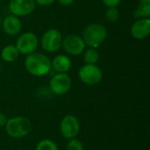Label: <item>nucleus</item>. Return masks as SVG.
I'll list each match as a JSON object with an SVG mask.
<instances>
[{"instance_id": "f257e3e1", "label": "nucleus", "mask_w": 150, "mask_h": 150, "mask_svg": "<svg viewBox=\"0 0 150 150\" xmlns=\"http://www.w3.org/2000/svg\"><path fill=\"white\" fill-rule=\"evenodd\" d=\"M25 68L29 74L33 76H44L47 75L51 69L50 58L39 52H33L26 55L25 59Z\"/></svg>"}, {"instance_id": "f03ea898", "label": "nucleus", "mask_w": 150, "mask_h": 150, "mask_svg": "<svg viewBox=\"0 0 150 150\" xmlns=\"http://www.w3.org/2000/svg\"><path fill=\"white\" fill-rule=\"evenodd\" d=\"M82 38L88 47L98 48L106 40L107 29L103 24L91 23L83 29Z\"/></svg>"}, {"instance_id": "7ed1b4c3", "label": "nucleus", "mask_w": 150, "mask_h": 150, "mask_svg": "<svg viewBox=\"0 0 150 150\" xmlns=\"http://www.w3.org/2000/svg\"><path fill=\"white\" fill-rule=\"evenodd\" d=\"M4 127L7 134L14 139L26 136L32 128L30 120L23 116H16L7 120Z\"/></svg>"}, {"instance_id": "20e7f679", "label": "nucleus", "mask_w": 150, "mask_h": 150, "mask_svg": "<svg viewBox=\"0 0 150 150\" xmlns=\"http://www.w3.org/2000/svg\"><path fill=\"white\" fill-rule=\"evenodd\" d=\"M62 35L56 28H50L47 30L40 40L41 47L45 52L56 53L62 47Z\"/></svg>"}, {"instance_id": "39448f33", "label": "nucleus", "mask_w": 150, "mask_h": 150, "mask_svg": "<svg viewBox=\"0 0 150 150\" xmlns=\"http://www.w3.org/2000/svg\"><path fill=\"white\" fill-rule=\"evenodd\" d=\"M63 51L71 56H78L83 54L86 45L82 36L77 34H68L62 37V47Z\"/></svg>"}, {"instance_id": "423d86ee", "label": "nucleus", "mask_w": 150, "mask_h": 150, "mask_svg": "<svg viewBox=\"0 0 150 150\" xmlns=\"http://www.w3.org/2000/svg\"><path fill=\"white\" fill-rule=\"evenodd\" d=\"M78 77L87 85H96L102 81L103 72L97 64H84L78 71Z\"/></svg>"}, {"instance_id": "0eeeda50", "label": "nucleus", "mask_w": 150, "mask_h": 150, "mask_svg": "<svg viewBox=\"0 0 150 150\" xmlns=\"http://www.w3.org/2000/svg\"><path fill=\"white\" fill-rule=\"evenodd\" d=\"M15 46L19 54L28 55L33 52H36L39 46V40L35 33L32 32H25L18 37Z\"/></svg>"}, {"instance_id": "6e6552de", "label": "nucleus", "mask_w": 150, "mask_h": 150, "mask_svg": "<svg viewBox=\"0 0 150 150\" xmlns=\"http://www.w3.org/2000/svg\"><path fill=\"white\" fill-rule=\"evenodd\" d=\"M49 88L57 96L65 95L71 88V79L67 73H56L49 82Z\"/></svg>"}, {"instance_id": "1a4fd4ad", "label": "nucleus", "mask_w": 150, "mask_h": 150, "mask_svg": "<svg viewBox=\"0 0 150 150\" xmlns=\"http://www.w3.org/2000/svg\"><path fill=\"white\" fill-rule=\"evenodd\" d=\"M61 134L63 138L70 140L76 138L80 133V122L74 115H66L60 124Z\"/></svg>"}, {"instance_id": "9d476101", "label": "nucleus", "mask_w": 150, "mask_h": 150, "mask_svg": "<svg viewBox=\"0 0 150 150\" xmlns=\"http://www.w3.org/2000/svg\"><path fill=\"white\" fill-rule=\"evenodd\" d=\"M36 8L34 0H10L9 10L11 14L18 18L25 17L33 12Z\"/></svg>"}, {"instance_id": "9b49d317", "label": "nucleus", "mask_w": 150, "mask_h": 150, "mask_svg": "<svg viewBox=\"0 0 150 150\" xmlns=\"http://www.w3.org/2000/svg\"><path fill=\"white\" fill-rule=\"evenodd\" d=\"M2 28L5 34L15 36L19 34L22 29V23L18 17L13 14H9L2 20Z\"/></svg>"}, {"instance_id": "f8f14e48", "label": "nucleus", "mask_w": 150, "mask_h": 150, "mask_svg": "<svg viewBox=\"0 0 150 150\" xmlns=\"http://www.w3.org/2000/svg\"><path fill=\"white\" fill-rule=\"evenodd\" d=\"M131 35L136 40H144L150 33V18H137L131 26Z\"/></svg>"}, {"instance_id": "ddd939ff", "label": "nucleus", "mask_w": 150, "mask_h": 150, "mask_svg": "<svg viewBox=\"0 0 150 150\" xmlns=\"http://www.w3.org/2000/svg\"><path fill=\"white\" fill-rule=\"evenodd\" d=\"M71 66V60L66 54H58L51 61V67L56 73H68Z\"/></svg>"}, {"instance_id": "4468645a", "label": "nucleus", "mask_w": 150, "mask_h": 150, "mask_svg": "<svg viewBox=\"0 0 150 150\" xmlns=\"http://www.w3.org/2000/svg\"><path fill=\"white\" fill-rule=\"evenodd\" d=\"M19 52L17 49L15 45H7L1 50V58L5 62H15L19 55Z\"/></svg>"}, {"instance_id": "2eb2a0df", "label": "nucleus", "mask_w": 150, "mask_h": 150, "mask_svg": "<svg viewBox=\"0 0 150 150\" xmlns=\"http://www.w3.org/2000/svg\"><path fill=\"white\" fill-rule=\"evenodd\" d=\"M134 17L137 18H149L150 17V0H139L137 8L134 11Z\"/></svg>"}, {"instance_id": "dca6fc26", "label": "nucleus", "mask_w": 150, "mask_h": 150, "mask_svg": "<svg viewBox=\"0 0 150 150\" xmlns=\"http://www.w3.org/2000/svg\"><path fill=\"white\" fill-rule=\"evenodd\" d=\"M83 59L85 64H97L100 60V54L97 48L88 47L83 52Z\"/></svg>"}, {"instance_id": "f3484780", "label": "nucleus", "mask_w": 150, "mask_h": 150, "mask_svg": "<svg viewBox=\"0 0 150 150\" xmlns=\"http://www.w3.org/2000/svg\"><path fill=\"white\" fill-rule=\"evenodd\" d=\"M35 150H59L57 144L49 139H45L40 141L37 146Z\"/></svg>"}, {"instance_id": "a211bd4d", "label": "nucleus", "mask_w": 150, "mask_h": 150, "mask_svg": "<svg viewBox=\"0 0 150 150\" xmlns=\"http://www.w3.org/2000/svg\"><path fill=\"white\" fill-rule=\"evenodd\" d=\"M105 16L109 22H116L120 18V11L117 7H107Z\"/></svg>"}, {"instance_id": "6ab92c4d", "label": "nucleus", "mask_w": 150, "mask_h": 150, "mask_svg": "<svg viewBox=\"0 0 150 150\" xmlns=\"http://www.w3.org/2000/svg\"><path fill=\"white\" fill-rule=\"evenodd\" d=\"M67 150H83V145L81 142V141L73 138L69 141V142L66 145Z\"/></svg>"}, {"instance_id": "aec40b11", "label": "nucleus", "mask_w": 150, "mask_h": 150, "mask_svg": "<svg viewBox=\"0 0 150 150\" xmlns=\"http://www.w3.org/2000/svg\"><path fill=\"white\" fill-rule=\"evenodd\" d=\"M122 0H102L103 4L106 7H117Z\"/></svg>"}, {"instance_id": "412c9836", "label": "nucleus", "mask_w": 150, "mask_h": 150, "mask_svg": "<svg viewBox=\"0 0 150 150\" xmlns=\"http://www.w3.org/2000/svg\"><path fill=\"white\" fill-rule=\"evenodd\" d=\"M55 0H34L36 5H40V6H48L50 4H52Z\"/></svg>"}, {"instance_id": "4be33fe9", "label": "nucleus", "mask_w": 150, "mask_h": 150, "mask_svg": "<svg viewBox=\"0 0 150 150\" xmlns=\"http://www.w3.org/2000/svg\"><path fill=\"white\" fill-rule=\"evenodd\" d=\"M55 1H57L62 6H69L75 2V0H55Z\"/></svg>"}, {"instance_id": "5701e85b", "label": "nucleus", "mask_w": 150, "mask_h": 150, "mask_svg": "<svg viewBox=\"0 0 150 150\" xmlns=\"http://www.w3.org/2000/svg\"><path fill=\"white\" fill-rule=\"evenodd\" d=\"M6 122H7V119H6L5 114L3 112H0V127H4Z\"/></svg>"}, {"instance_id": "b1692460", "label": "nucleus", "mask_w": 150, "mask_h": 150, "mask_svg": "<svg viewBox=\"0 0 150 150\" xmlns=\"http://www.w3.org/2000/svg\"><path fill=\"white\" fill-rule=\"evenodd\" d=\"M2 20H3V19H2V18L0 17V29L2 28Z\"/></svg>"}, {"instance_id": "393cba45", "label": "nucleus", "mask_w": 150, "mask_h": 150, "mask_svg": "<svg viewBox=\"0 0 150 150\" xmlns=\"http://www.w3.org/2000/svg\"><path fill=\"white\" fill-rule=\"evenodd\" d=\"M0 73H1V64H0Z\"/></svg>"}]
</instances>
